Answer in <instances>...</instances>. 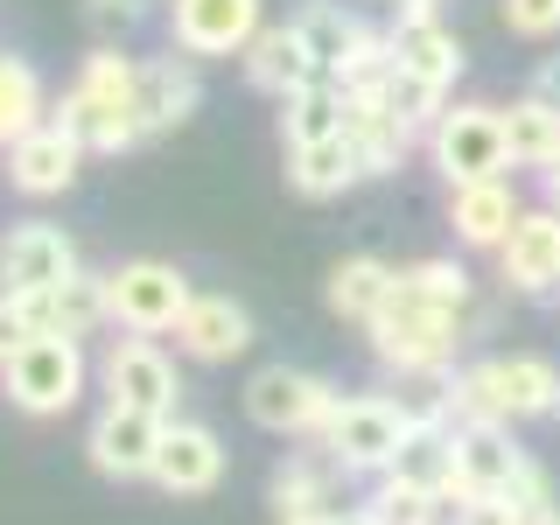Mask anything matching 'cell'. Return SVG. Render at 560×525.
<instances>
[{
  "label": "cell",
  "mask_w": 560,
  "mask_h": 525,
  "mask_svg": "<svg viewBox=\"0 0 560 525\" xmlns=\"http://www.w3.org/2000/svg\"><path fill=\"white\" fill-rule=\"evenodd\" d=\"M413 280L428 302H442V308H469V273L455 267V259H413V267H399Z\"/></svg>",
  "instance_id": "obj_34"
},
{
  "label": "cell",
  "mask_w": 560,
  "mask_h": 525,
  "mask_svg": "<svg viewBox=\"0 0 560 525\" xmlns=\"http://www.w3.org/2000/svg\"><path fill=\"white\" fill-rule=\"evenodd\" d=\"M288 183H294V197H343L350 183H364L358 148L343 133L315 140V148H288Z\"/></svg>",
  "instance_id": "obj_26"
},
{
  "label": "cell",
  "mask_w": 560,
  "mask_h": 525,
  "mask_svg": "<svg viewBox=\"0 0 560 525\" xmlns=\"http://www.w3.org/2000/svg\"><path fill=\"white\" fill-rule=\"evenodd\" d=\"M337 399L343 393L329 378L294 372V364H259V372L245 378V413L267 434H302V442H315V434L329 428V413H337Z\"/></svg>",
  "instance_id": "obj_7"
},
{
  "label": "cell",
  "mask_w": 560,
  "mask_h": 525,
  "mask_svg": "<svg viewBox=\"0 0 560 525\" xmlns=\"http://www.w3.org/2000/svg\"><path fill=\"white\" fill-rule=\"evenodd\" d=\"M498 498H512L525 518H539V512H553V483H547V469L539 463H525L518 477H512V490H498Z\"/></svg>",
  "instance_id": "obj_36"
},
{
  "label": "cell",
  "mask_w": 560,
  "mask_h": 525,
  "mask_svg": "<svg viewBox=\"0 0 560 525\" xmlns=\"http://www.w3.org/2000/svg\"><path fill=\"white\" fill-rule=\"evenodd\" d=\"M245 78L259 84L267 98H294V92H308L323 70H315V57H308V43L294 35V22H280V28H259L253 43H245Z\"/></svg>",
  "instance_id": "obj_23"
},
{
  "label": "cell",
  "mask_w": 560,
  "mask_h": 525,
  "mask_svg": "<svg viewBox=\"0 0 560 525\" xmlns=\"http://www.w3.org/2000/svg\"><path fill=\"white\" fill-rule=\"evenodd\" d=\"M455 525H533V518H525L512 498H469V504H463V518H455Z\"/></svg>",
  "instance_id": "obj_37"
},
{
  "label": "cell",
  "mask_w": 560,
  "mask_h": 525,
  "mask_svg": "<svg viewBox=\"0 0 560 525\" xmlns=\"http://www.w3.org/2000/svg\"><path fill=\"white\" fill-rule=\"evenodd\" d=\"M105 288H113V323L127 337H168L183 323L189 294H197L183 267H168V259H127V267L105 273Z\"/></svg>",
  "instance_id": "obj_8"
},
{
  "label": "cell",
  "mask_w": 560,
  "mask_h": 525,
  "mask_svg": "<svg viewBox=\"0 0 560 525\" xmlns=\"http://www.w3.org/2000/svg\"><path fill=\"white\" fill-rule=\"evenodd\" d=\"M84 385H92V364H84L78 337H28L8 364H0V393H8V407L28 413V420L70 413L84 399Z\"/></svg>",
  "instance_id": "obj_4"
},
{
  "label": "cell",
  "mask_w": 560,
  "mask_h": 525,
  "mask_svg": "<svg viewBox=\"0 0 560 525\" xmlns=\"http://www.w3.org/2000/svg\"><path fill=\"white\" fill-rule=\"evenodd\" d=\"M294 35L308 43L315 70H323V78H337V70H343V57L364 43V22L343 8V0H308V8L294 14Z\"/></svg>",
  "instance_id": "obj_27"
},
{
  "label": "cell",
  "mask_w": 560,
  "mask_h": 525,
  "mask_svg": "<svg viewBox=\"0 0 560 525\" xmlns=\"http://www.w3.org/2000/svg\"><path fill=\"white\" fill-rule=\"evenodd\" d=\"M343 140L358 148L364 175H393L407 162V148H413V133L385 113V98H343Z\"/></svg>",
  "instance_id": "obj_24"
},
{
  "label": "cell",
  "mask_w": 560,
  "mask_h": 525,
  "mask_svg": "<svg viewBox=\"0 0 560 525\" xmlns=\"http://www.w3.org/2000/svg\"><path fill=\"white\" fill-rule=\"evenodd\" d=\"M288 525H329V518H288Z\"/></svg>",
  "instance_id": "obj_45"
},
{
  "label": "cell",
  "mask_w": 560,
  "mask_h": 525,
  "mask_svg": "<svg viewBox=\"0 0 560 525\" xmlns=\"http://www.w3.org/2000/svg\"><path fill=\"white\" fill-rule=\"evenodd\" d=\"M168 337H175L183 358H197V364H232V358L253 350V315H245L232 294H189L183 323H175Z\"/></svg>",
  "instance_id": "obj_18"
},
{
  "label": "cell",
  "mask_w": 560,
  "mask_h": 525,
  "mask_svg": "<svg viewBox=\"0 0 560 525\" xmlns=\"http://www.w3.org/2000/svg\"><path fill=\"white\" fill-rule=\"evenodd\" d=\"M504 148H512V168H539V175H547L560 162V105L525 92L512 113H504Z\"/></svg>",
  "instance_id": "obj_28"
},
{
  "label": "cell",
  "mask_w": 560,
  "mask_h": 525,
  "mask_svg": "<svg viewBox=\"0 0 560 525\" xmlns=\"http://www.w3.org/2000/svg\"><path fill=\"white\" fill-rule=\"evenodd\" d=\"M385 43H393V63H399V70L442 84V92L463 78V43H455V35L434 22V8H399L393 28H385Z\"/></svg>",
  "instance_id": "obj_21"
},
{
  "label": "cell",
  "mask_w": 560,
  "mask_h": 525,
  "mask_svg": "<svg viewBox=\"0 0 560 525\" xmlns=\"http://www.w3.org/2000/svg\"><path fill=\"white\" fill-rule=\"evenodd\" d=\"M168 498H203V490L224 483V442L203 428V420H183L175 413L162 428V448H154V477Z\"/></svg>",
  "instance_id": "obj_16"
},
{
  "label": "cell",
  "mask_w": 560,
  "mask_h": 525,
  "mask_svg": "<svg viewBox=\"0 0 560 525\" xmlns=\"http://www.w3.org/2000/svg\"><path fill=\"white\" fill-rule=\"evenodd\" d=\"M78 273V238L49 218H22L0 232V294H43Z\"/></svg>",
  "instance_id": "obj_10"
},
{
  "label": "cell",
  "mask_w": 560,
  "mask_h": 525,
  "mask_svg": "<svg viewBox=\"0 0 560 525\" xmlns=\"http://www.w3.org/2000/svg\"><path fill=\"white\" fill-rule=\"evenodd\" d=\"M407 420H399V407L385 393H350L337 399V413H329V428L315 434L337 463L350 469V477H385V469L399 463V448H407Z\"/></svg>",
  "instance_id": "obj_5"
},
{
  "label": "cell",
  "mask_w": 560,
  "mask_h": 525,
  "mask_svg": "<svg viewBox=\"0 0 560 525\" xmlns=\"http://www.w3.org/2000/svg\"><path fill=\"white\" fill-rule=\"evenodd\" d=\"M455 343H463V308H442L393 273V294L372 315V350L385 372H455Z\"/></svg>",
  "instance_id": "obj_3"
},
{
  "label": "cell",
  "mask_w": 560,
  "mask_h": 525,
  "mask_svg": "<svg viewBox=\"0 0 560 525\" xmlns=\"http://www.w3.org/2000/svg\"><path fill=\"white\" fill-rule=\"evenodd\" d=\"M197 98H203L197 57L168 49V57H140V63H133V119H140V140L183 127V119L197 113Z\"/></svg>",
  "instance_id": "obj_13"
},
{
  "label": "cell",
  "mask_w": 560,
  "mask_h": 525,
  "mask_svg": "<svg viewBox=\"0 0 560 525\" xmlns=\"http://www.w3.org/2000/svg\"><path fill=\"white\" fill-rule=\"evenodd\" d=\"M148 8H154V0H84V14H92L105 35H113V28H133Z\"/></svg>",
  "instance_id": "obj_38"
},
{
  "label": "cell",
  "mask_w": 560,
  "mask_h": 525,
  "mask_svg": "<svg viewBox=\"0 0 560 525\" xmlns=\"http://www.w3.org/2000/svg\"><path fill=\"white\" fill-rule=\"evenodd\" d=\"M533 525H560V504H553V512H539V518H533Z\"/></svg>",
  "instance_id": "obj_43"
},
{
  "label": "cell",
  "mask_w": 560,
  "mask_h": 525,
  "mask_svg": "<svg viewBox=\"0 0 560 525\" xmlns=\"http://www.w3.org/2000/svg\"><path fill=\"white\" fill-rule=\"evenodd\" d=\"M533 98H547V105H560V57L533 70Z\"/></svg>",
  "instance_id": "obj_40"
},
{
  "label": "cell",
  "mask_w": 560,
  "mask_h": 525,
  "mask_svg": "<svg viewBox=\"0 0 560 525\" xmlns=\"http://www.w3.org/2000/svg\"><path fill=\"white\" fill-rule=\"evenodd\" d=\"M539 413H560V364L533 358H483V364H463L448 385V428H469V420H539Z\"/></svg>",
  "instance_id": "obj_2"
},
{
  "label": "cell",
  "mask_w": 560,
  "mask_h": 525,
  "mask_svg": "<svg viewBox=\"0 0 560 525\" xmlns=\"http://www.w3.org/2000/svg\"><path fill=\"white\" fill-rule=\"evenodd\" d=\"M49 119V92L35 78L28 57H0V148H14L22 133H35Z\"/></svg>",
  "instance_id": "obj_29"
},
{
  "label": "cell",
  "mask_w": 560,
  "mask_h": 525,
  "mask_svg": "<svg viewBox=\"0 0 560 525\" xmlns=\"http://www.w3.org/2000/svg\"><path fill=\"white\" fill-rule=\"evenodd\" d=\"M539 183H547V203H553V210H560V162H553V168H547V175H539Z\"/></svg>",
  "instance_id": "obj_42"
},
{
  "label": "cell",
  "mask_w": 560,
  "mask_h": 525,
  "mask_svg": "<svg viewBox=\"0 0 560 525\" xmlns=\"http://www.w3.org/2000/svg\"><path fill=\"white\" fill-rule=\"evenodd\" d=\"M28 337H35V329H28V308L14 302V294H0V364H8Z\"/></svg>",
  "instance_id": "obj_39"
},
{
  "label": "cell",
  "mask_w": 560,
  "mask_h": 525,
  "mask_svg": "<svg viewBox=\"0 0 560 525\" xmlns=\"http://www.w3.org/2000/svg\"><path fill=\"white\" fill-rule=\"evenodd\" d=\"M518 189L504 183V175H483V183H455L448 189V224L463 245H477V253H498L504 232L518 224Z\"/></svg>",
  "instance_id": "obj_22"
},
{
  "label": "cell",
  "mask_w": 560,
  "mask_h": 525,
  "mask_svg": "<svg viewBox=\"0 0 560 525\" xmlns=\"http://www.w3.org/2000/svg\"><path fill=\"white\" fill-rule=\"evenodd\" d=\"M280 133H288V148L337 140V133H343V92H337V78H315L308 92L280 98Z\"/></svg>",
  "instance_id": "obj_30"
},
{
  "label": "cell",
  "mask_w": 560,
  "mask_h": 525,
  "mask_svg": "<svg viewBox=\"0 0 560 525\" xmlns=\"http://www.w3.org/2000/svg\"><path fill=\"white\" fill-rule=\"evenodd\" d=\"M393 477L420 483V490H455V428H413L399 463H393Z\"/></svg>",
  "instance_id": "obj_31"
},
{
  "label": "cell",
  "mask_w": 560,
  "mask_h": 525,
  "mask_svg": "<svg viewBox=\"0 0 560 525\" xmlns=\"http://www.w3.org/2000/svg\"><path fill=\"white\" fill-rule=\"evenodd\" d=\"M504 28L525 35V43H553L560 35V0H498Z\"/></svg>",
  "instance_id": "obj_35"
},
{
  "label": "cell",
  "mask_w": 560,
  "mask_h": 525,
  "mask_svg": "<svg viewBox=\"0 0 560 525\" xmlns=\"http://www.w3.org/2000/svg\"><path fill=\"white\" fill-rule=\"evenodd\" d=\"M350 477V469L329 455L323 442L302 448V455H288V463L267 477V504H273V518L288 525V518H337L329 504H337V483Z\"/></svg>",
  "instance_id": "obj_19"
},
{
  "label": "cell",
  "mask_w": 560,
  "mask_h": 525,
  "mask_svg": "<svg viewBox=\"0 0 560 525\" xmlns=\"http://www.w3.org/2000/svg\"><path fill=\"white\" fill-rule=\"evenodd\" d=\"M78 162H84V148L57 127V119H43L35 133H22L8 148V183L22 189V197H63V189L78 183Z\"/></svg>",
  "instance_id": "obj_20"
},
{
  "label": "cell",
  "mask_w": 560,
  "mask_h": 525,
  "mask_svg": "<svg viewBox=\"0 0 560 525\" xmlns=\"http://www.w3.org/2000/svg\"><path fill=\"white\" fill-rule=\"evenodd\" d=\"M162 413H140V407H105L92 420V434H84V448H92V469L113 483H140L154 477V448H162Z\"/></svg>",
  "instance_id": "obj_12"
},
{
  "label": "cell",
  "mask_w": 560,
  "mask_h": 525,
  "mask_svg": "<svg viewBox=\"0 0 560 525\" xmlns=\"http://www.w3.org/2000/svg\"><path fill=\"white\" fill-rule=\"evenodd\" d=\"M14 302L28 308V329L35 337H92V329L113 323V288H105V273H70L57 280V288H43V294H14Z\"/></svg>",
  "instance_id": "obj_15"
},
{
  "label": "cell",
  "mask_w": 560,
  "mask_h": 525,
  "mask_svg": "<svg viewBox=\"0 0 560 525\" xmlns=\"http://www.w3.org/2000/svg\"><path fill=\"white\" fill-rule=\"evenodd\" d=\"M428 162L442 168V183H483V175L512 168V148H504V105H448L428 127Z\"/></svg>",
  "instance_id": "obj_6"
},
{
  "label": "cell",
  "mask_w": 560,
  "mask_h": 525,
  "mask_svg": "<svg viewBox=\"0 0 560 525\" xmlns=\"http://www.w3.org/2000/svg\"><path fill=\"white\" fill-rule=\"evenodd\" d=\"M168 43L183 49V57H245V43H253L259 28V0H168Z\"/></svg>",
  "instance_id": "obj_11"
},
{
  "label": "cell",
  "mask_w": 560,
  "mask_h": 525,
  "mask_svg": "<svg viewBox=\"0 0 560 525\" xmlns=\"http://www.w3.org/2000/svg\"><path fill=\"white\" fill-rule=\"evenodd\" d=\"M399 8H442V0H399Z\"/></svg>",
  "instance_id": "obj_44"
},
{
  "label": "cell",
  "mask_w": 560,
  "mask_h": 525,
  "mask_svg": "<svg viewBox=\"0 0 560 525\" xmlns=\"http://www.w3.org/2000/svg\"><path fill=\"white\" fill-rule=\"evenodd\" d=\"M393 273H399V267H385V259H372V253L337 259V267H329V288H323L329 315H343V323H364V329H372V315L385 308V294H393Z\"/></svg>",
  "instance_id": "obj_25"
},
{
  "label": "cell",
  "mask_w": 560,
  "mask_h": 525,
  "mask_svg": "<svg viewBox=\"0 0 560 525\" xmlns=\"http://www.w3.org/2000/svg\"><path fill=\"white\" fill-rule=\"evenodd\" d=\"M378 98H385V113H393L407 133H428L434 119L448 113V92H442V84L413 78V70H399V63H393V78H385V92H378Z\"/></svg>",
  "instance_id": "obj_33"
},
{
  "label": "cell",
  "mask_w": 560,
  "mask_h": 525,
  "mask_svg": "<svg viewBox=\"0 0 560 525\" xmlns=\"http://www.w3.org/2000/svg\"><path fill=\"white\" fill-rule=\"evenodd\" d=\"M399 385L385 399L399 407V420L407 428H448V385H455V372H393Z\"/></svg>",
  "instance_id": "obj_32"
},
{
  "label": "cell",
  "mask_w": 560,
  "mask_h": 525,
  "mask_svg": "<svg viewBox=\"0 0 560 525\" xmlns=\"http://www.w3.org/2000/svg\"><path fill=\"white\" fill-rule=\"evenodd\" d=\"M98 385H105V407H140L162 420H175V399H183L175 358L154 337H113V350L98 358Z\"/></svg>",
  "instance_id": "obj_9"
},
{
  "label": "cell",
  "mask_w": 560,
  "mask_h": 525,
  "mask_svg": "<svg viewBox=\"0 0 560 525\" xmlns=\"http://www.w3.org/2000/svg\"><path fill=\"white\" fill-rule=\"evenodd\" d=\"M533 463L504 420H469V428H455V490L463 498H498V490H512V477Z\"/></svg>",
  "instance_id": "obj_17"
},
{
  "label": "cell",
  "mask_w": 560,
  "mask_h": 525,
  "mask_svg": "<svg viewBox=\"0 0 560 525\" xmlns=\"http://www.w3.org/2000/svg\"><path fill=\"white\" fill-rule=\"evenodd\" d=\"M133 63L140 57H119L113 43H98L92 57L78 63V84L49 105V119L78 140L84 154H127L140 148V119H133Z\"/></svg>",
  "instance_id": "obj_1"
},
{
  "label": "cell",
  "mask_w": 560,
  "mask_h": 525,
  "mask_svg": "<svg viewBox=\"0 0 560 525\" xmlns=\"http://www.w3.org/2000/svg\"><path fill=\"white\" fill-rule=\"evenodd\" d=\"M498 280L512 294H553L560 288V210H518V224L498 245Z\"/></svg>",
  "instance_id": "obj_14"
},
{
  "label": "cell",
  "mask_w": 560,
  "mask_h": 525,
  "mask_svg": "<svg viewBox=\"0 0 560 525\" xmlns=\"http://www.w3.org/2000/svg\"><path fill=\"white\" fill-rule=\"evenodd\" d=\"M329 525H378V512H372V504H364V512H337Z\"/></svg>",
  "instance_id": "obj_41"
}]
</instances>
